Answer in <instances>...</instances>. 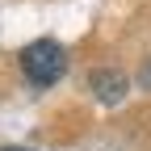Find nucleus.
Instances as JSON below:
<instances>
[{"label": "nucleus", "mask_w": 151, "mask_h": 151, "mask_svg": "<svg viewBox=\"0 0 151 151\" xmlns=\"http://www.w3.org/2000/svg\"><path fill=\"white\" fill-rule=\"evenodd\" d=\"M21 71L29 76L34 84H55V80H63V71H67V55L59 42H50V38H42V42H29L21 50Z\"/></svg>", "instance_id": "1"}, {"label": "nucleus", "mask_w": 151, "mask_h": 151, "mask_svg": "<svg viewBox=\"0 0 151 151\" xmlns=\"http://www.w3.org/2000/svg\"><path fill=\"white\" fill-rule=\"evenodd\" d=\"M92 92H97V101L118 105L126 97V76H118V71H92Z\"/></svg>", "instance_id": "2"}, {"label": "nucleus", "mask_w": 151, "mask_h": 151, "mask_svg": "<svg viewBox=\"0 0 151 151\" xmlns=\"http://www.w3.org/2000/svg\"><path fill=\"white\" fill-rule=\"evenodd\" d=\"M143 84H147V88H151V67H147V71H143Z\"/></svg>", "instance_id": "3"}, {"label": "nucleus", "mask_w": 151, "mask_h": 151, "mask_svg": "<svg viewBox=\"0 0 151 151\" xmlns=\"http://www.w3.org/2000/svg\"><path fill=\"white\" fill-rule=\"evenodd\" d=\"M4 151H21V147H4Z\"/></svg>", "instance_id": "4"}]
</instances>
